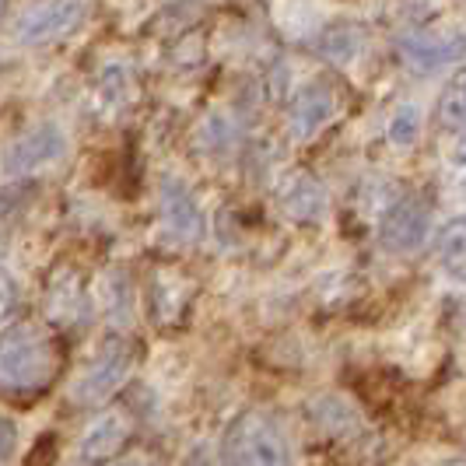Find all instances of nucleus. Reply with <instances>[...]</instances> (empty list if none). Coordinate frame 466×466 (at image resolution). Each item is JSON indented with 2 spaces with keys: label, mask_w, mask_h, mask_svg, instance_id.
<instances>
[{
  "label": "nucleus",
  "mask_w": 466,
  "mask_h": 466,
  "mask_svg": "<svg viewBox=\"0 0 466 466\" xmlns=\"http://www.w3.org/2000/svg\"><path fill=\"white\" fill-rule=\"evenodd\" d=\"M134 365H137V344L134 340H127V337H106L95 354L85 361V369L81 375L74 379V390H70V397L77 400V403H88V407H98V403H106V400L116 393L119 386L130 379L134 372Z\"/></svg>",
  "instance_id": "3"
},
{
  "label": "nucleus",
  "mask_w": 466,
  "mask_h": 466,
  "mask_svg": "<svg viewBox=\"0 0 466 466\" xmlns=\"http://www.w3.org/2000/svg\"><path fill=\"white\" fill-rule=\"evenodd\" d=\"M221 463L225 466H295V449L270 410H242L225 428L221 439Z\"/></svg>",
  "instance_id": "2"
},
{
  "label": "nucleus",
  "mask_w": 466,
  "mask_h": 466,
  "mask_svg": "<svg viewBox=\"0 0 466 466\" xmlns=\"http://www.w3.org/2000/svg\"><path fill=\"white\" fill-rule=\"evenodd\" d=\"M64 151H67L64 130L46 119V123H35L32 130H25L22 137L11 140L0 155V165L7 176H32V172L53 165L56 158H64Z\"/></svg>",
  "instance_id": "5"
},
{
  "label": "nucleus",
  "mask_w": 466,
  "mask_h": 466,
  "mask_svg": "<svg viewBox=\"0 0 466 466\" xmlns=\"http://www.w3.org/2000/svg\"><path fill=\"white\" fill-rule=\"evenodd\" d=\"M116 466H162L151 452H134V456H123Z\"/></svg>",
  "instance_id": "24"
},
{
  "label": "nucleus",
  "mask_w": 466,
  "mask_h": 466,
  "mask_svg": "<svg viewBox=\"0 0 466 466\" xmlns=\"http://www.w3.org/2000/svg\"><path fill=\"white\" fill-rule=\"evenodd\" d=\"M337 113V92L327 81H309L302 92L295 95L291 113H288V130L291 140H312Z\"/></svg>",
  "instance_id": "10"
},
{
  "label": "nucleus",
  "mask_w": 466,
  "mask_h": 466,
  "mask_svg": "<svg viewBox=\"0 0 466 466\" xmlns=\"http://www.w3.org/2000/svg\"><path fill=\"white\" fill-rule=\"evenodd\" d=\"M327 189L319 187L312 176H305V172H295L284 187H280V208L288 218H295V221H302V225H316V221H323V214H327Z\"/></svg>",
  "instance_id": "12"
},
{
  "label": "nucleus",
  "mask_w": 466,
  "mask_h": 466,
  "mask_svg": "<svg viewBox=\"0 0 466 466\" xmlns=\"http://www.w3.org/2000/svg\"><path fill=\"white\" fill-rule=\"evenodd\" d=\"M15 445H18V424L0 414V463L15 456Z\"/></svg>",
  "instance_id": "22"
},
{
  "label": "nucleus",
  "mask_w": 466,
  "mask_h": 466,
  "mask_svg": "<svg viewBox=\"0 0 466 466\" xmlns=\"http://www.w3.org/2000/svg\"><path fill=\"white\" fill-rule=\"evenodd\" d=\"M130 435H134V420H130V414H123V410H116V407H109L106 414H98V418L85 428V435H81V442H77V460H81L85 466L109 463V460H116L119 452L127 449Z\"/></svg>",
  "instance_id": "8"
},
{
  "label": "nucleus",
  "mask_w": 466,
  "mask_h": 466,
  "mask_svg": "<svg viewBox=\"0 0 466 466\" xmlns=\"http://www.w3.org/2000/svg\"><path fill=\"white\" fill-rule=\"evenodd\" d=\"M400 60L418 77H435L449 64L460 60V35H439V32H410L400 39Z\"/></svg>",
  "instance_id": "9"
},
{
  "label": "nucleus",
  "mask_w": 466,
  "mask_h": 466,
  "mask_svg": "<svg viewBox=\"0 0 466 466\" xmlns=\"http://www.w3.org/2000/svg\"><path fill=\"white\" fill-rule=\"evenodd\" d=\"M46 309L56 316V319H67V323H74V319H81V316H85L88 299H85V291H81V280H77V274L60 270L56 278L49 280Z\"/></svg>",
  "instance_id": "14"
},
{
  "label": "nucleus",
  "mask_w": 466,
  "mask_h": 466,
  "mask_svg": "<svg viewBox=\"0 0 466 466\" xmlns=\"http://www.w3.org/2000/svg\"><path fill=\"white\" fill-rule=\"evenodd\" d=\"M64 344L49 327L18 323L0 333V393L35 400L64 375Z\"/></svg>",
  "instance_id": "1"
},
{
  "label": "nucleus",
  "mask_w": 466,
  "mask_h": 466,
  "mask_svg": "<svg viewBox=\"0 0 466 466\" xmlns=\"http://www.w3.org/2000/svg\"><path fill=\"white\" fill-rule=\"evenodd\" d=\"M193 302V284L176 270H158L151 278V316L158 327H172L187 316Z\"/></svg>",
  "instance_id": "11"
},
{
  "label": "nucleus",
  "mask_w": 466,
  "mask_h": 466,
  "mask_svg": "<svg viewBox=\"0 0 466 466\" xmlns=\"http://www.w3.org/2000/svg\"><path fill=\"white\" fill-rule=\"evenodd\" d=\"M158 214H162V228L172 242L197 246L208 232V218L197 204V197L189 187L176 176H162L158 183Z\"/></svg>",
  "instance_id": "6"
},
{
  "label": "nucleus",
  "mask_w": 466,
  "mask_h": 466,
  "mask_svg": "<svg viewBox=\"0 0 466 466\" xmlns=\"http://www.w3.org/2000/svg\"><path fill=\"white\" fill-rule=\"evenodd\" d=\"M319 56L329 60V64H337V67H350L358 56H361V49H365V32L358 28V25H333L327 28L323 35H319Z\"/></svg>",
  "instance_id": "15"
},
{
  "label": "nucleus",
  "mask_w": 466,
  "mask_h": 466,
  "mask_svg": "<svg viewBox=\"0 0 466 466\" xmlns=\"http://www.w3.org/2000/svg\"><path fill=\"white\" fill-rule=\"evenodd\" d=\"M431 235V208L420 197H400L379 221V242L390 253H414Z\"/></svg>",
  "instance_id": "7"
},
{
  "label": "nucleus",
  "mask_w": 466,
  "mask_h": 466,
  "mask_svg": "<svg viewBox=\"0 0 466 466\" xmlns=\"http://www.w3.org/2000/svg\"><path fill=\"white\" fill-rule=\"evenodd\" d=\"M53 456H56V442H53L49 435H43L39 442L32 445V452H28L25 466H53Z\"/></svg>",
  "instance_id": "23"
},
{
  "label": "nucleus",
  "mask_w": 466,
  "mask_h": 466,
  "mask_svg": "<svg viewBox=\"0 0 466 466\" xmlns=\"http://www.w3.org/2000/svg\"><path fill=\"white\" fill-rule=\"evenodd\" d=\"M235 144V123L225 113H208L197 130V147L204 155H225Z\"/></svg>",
  "instance_id": "17"
},
{
  "label": "nucleus",
  "mask_w": 466,
  "mask_h": 466,
  "mask_svg": "<svg viewBox=\"0 0 466 466\" xmlns=\"http://www.w3.org/2000/svg\"><path fill=\"white\" fill-rule=\"evenodd\" d=\"M95 302L102 309V316L116 327H127L130 316H134V284L123 270H106L95 280Z\"/></svg>",
  "instance_id": "13"
},
{
  "label": "nucleus",
  "mask_w": 466,
  "mask_h": 466,
  "mask_svg": "<svg viewBox=\"0 0 466 466\" xmlns=\"http://www.w3.org/2000/svg\"><path fill=\"white\" fill-rule=\"evenodd\" d=\"M85 18H88V0H43L18 18L15 39L25 46L60 43L70 32H77L85 25Z\"/></svg>",
  "instance_id": "4"
},
{
  "label": "nucleus",
  "mask_w": 466,
  "mask_h": 466,
  "mask_svg": "<svg viewBox=\"0 0 466 466\" xmlns=\"http://www.w3.org/2000/svg\"><path fill=\"white\" fill-rule=\"evenodd\" d=\"M439 259H442V267L452 278L463 274V221L460 218L445 228L442 242H439Z\"/></svg>",
  "instance_id": "19"
},
{
  "label": "nucleus",
  "mask_w": 466,
  "mask_h": 466,
  "mask_svg": "<svg viewBox=\"0 0 466 466\" xmlns=\"http://www.w3.org/2000/svg\"><path fill=\"white\" fill-rule=\"evenodd\" d=\"M420 137V109L414 102H403L393 109V116L386 123V140L393 147H414Z\"/></svg>",
  "instance_id": "18"
},
{
  "label": "nucleus",
  "mask_w": 466,
  "mask_h": 466,
  "mask_svg": "<svg viewBox=\"0 0 466 466\" xmlns=\"http://www.w3.org/2000/svg\"><path fill=\"white\" fill-rule=\"evenodd\" d=\"M18 302H22V291H18V280L7 267H0V327H7L18 312Z\"/></svg>",
  "instance_id": "21"
},
{
  "label": "nucleus",
  "mask_w": 466,
  "mask_h": 466,
  "mask_svg": "<svg viewBox=\"0 0 466 466\" xmlns=\"http://www.w3.org/2000/svg\"><path fill=\"white\" fill-rule=\"evenodd\" d=\"M137 98V81L130 77V70L123 64H109L98 74V102L106 113H119Z\"/></svg>",
  "instance_id": "16"
},
{
  "label": "nucleus",
  "mask_w": 466,
  "mask_h": 466,
  "mask_svg": "<svg viewBox=\"0 0 466 466\" xmlns=\"http://www.w3.org/2000/svg\"><path fill=\"white\" fill-rule=\"evenodd\" d=\"M439 123L445 130H463V77L449 85V92L439 102Z\"/></svg>",
  "instance_id": "20"
},
{
  "label": "nucleus",
  "mask_w": 466,
  "mask_h": 466,
  "mask_svg": "<svg viewBox=\"0 0 466 466\" xmlns=\"http://www.w3.org/2000/svg\"><path fill=\"white\" fill-rule=\"evenodd\" d=\"M4 7H7V0H0V18H4Z\"/></svg>",
  "instance_id": "25"
}]
</instances>
